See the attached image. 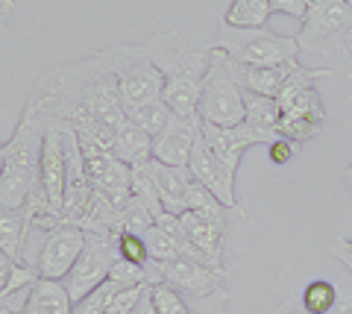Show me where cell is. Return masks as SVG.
<instances>
[{"mask_svg":"<svg viewBox=\"0 0 352 314\" xmlns=\"http://www.w3.org/2000/svg\"><path fill=\"white\" fill-rule=\"evenodd\" d=\"M285 314H311V311H308V309H302V306H291V309L285 311Z\"/></svg>","mask_w":352,"mask_h":314,"instance_id":"cell-33","label":"cell"},{"mask_svg":"<svg viewBox=\"0 0 352 314\" xmlns=\"http://www.w3.org/2000/svg\"><path fill=\"white\" fill-rule=\"evenodd\" d=\"M214 50H223L229 59L247 68H267L300 59V41L296 36H282L267 27H232L220 18L217 36L212 41Z\"/></svg>","mask_w":352,"mask_h":314,"instance_id":"cell-3","label":"cell"},{"mask_svg":"<svg viewBox=\"0 0 352 314\" xmlns=\"http://www.w3.org/2000/svg\"><path fill=\"white\" fill-rule=\"evenodd\" d=\"M335 71L329 68H300L294 71V77L285 82V89L279 91V109H282V121H279V135L291 138V142H311L314 135H320L323 121H326V109L323 100L317 94L314 80L320 77H332Z\"/></svg>","mask_w":352,"mask_h":314,"instance_id":"cell-2","label":"cell"},{"mask_svg":"<svg viewBox=\"0 0 352 314\" xmlns=\"http://www.w3.org/2000/svg\"><path fill=\"white\" fill-rule=\"evenodd\" d=\"M329 253H332L335 258H340V265H344L349 273H352V238H338V241L329 244Z\"/></svg>","mask_w":352,"mask_h":314,"instance_id":"cell-31","label":"cell"},{"mask_svg":"<svg viewBox=\"0 0 352 314\" xmlns=\"http://www.w3.org/2000/svg\"><path fill=\"white\" fill-rule=\"evenodd\" d=\"M349 30H352V6L346 0H311L296 41H300V50L311 53V56L346 59Z\"/></svg>","mask_w":352,"mask_h":314,"instance_id":"cell-6","label":"cell"},{"mask_svg":"<svg viewBox=\"0 0 352 314\" xmlns=\"http://www.w3.org/2000/svg\"><path fill=\"white\" fill-rule=\"evenodd\" d=\"M279 121H282V109L276 97H264L256 91H244V124H250L258 133L276 138L279 135Z\"/></svg>","mask_w":352,"mask_h":314,"instance_id":"cell-18","label":"cell"},{"mask_svg":"<svg viewBox=\"0 0 352 314\" xmlns=\"http://www.w3.org/2000/svg\"><path fill=\"white\" fill-rule=\"evenodd\" d=\"M150 294H153V302H156L159 314H194L191 302L185 300L173 285H168V282L150 285Z\"/></svg>","mask_w":352,"mask_h":314,"instance_id":"cell-27","label":"cell"},{"mask_svg":"<svg viewBox=\"0 0 352 314\" xmlns=\"http://www.w3.org/2000/svg\"><path fill=\"white\" fill-rule=\"evenodd\" d=\"M118 247L115 235H100V232H88L85 250L80 256V262L74 265V270L65 276V288H68L71 300H82L85 294H91L97 285H103L112 267L118 262Z\"/></svg>","mask_w":352,"mask_h":314,"instance_id":"cell-8","label":"cell"},{"mask_svg":"<svg viewBox=\"0 0 352 314\" xmlns=\"http://www.w3.org/2000/svg\"><path fill=\"white\" fill-rule=\"evenodd\" d=\"M338 300H340V294H338L335 282H329V279H314V282L305 285L300 306L308 309L311 314H329V311L338 309Z\"/></svg>","mask_w":352,"mask_h":314,"instance_id":"cell-22","label":"cell"},{"mask_svg":"<svg viewBox=\"0 0 352 314\" xmlns=\"http://www.w3.org/2000/svg\"><path fill=\"white\" fill-rule=\"evenodd\" d=\"M150 226H156V214H153L138 197H129L126 205L120 209V229H129V232L144 235Z\"/></svg>","mask_w":352,"mask_h":314,"instance_id":"cell-26","label":"cell"},{"mask_svg":"<svg viewBox=\"0 0 352 314\" xmlns=\"http://www.w3.org/2000/svg\"><path fill=\"white\" fill-rule=\"evenodd\" d=\"M74 300L62 279H38L30 288V300L24 314H71Z\"/></svg>","mask_w":352,"mask_h":314,"instance_id":"cell-16","label":"cell"},{"mask_svg":"<svg viewBox=\"0 0 352 314\" xmlns=\"http://www.w3.org/2000/svg\"><path fill=\"white\" fill-rule=\"evenodd\" d=\"M197 117L214 126L244 124V85H241V65L229 59L223 50L212 47V65L203 80Z\"/></svg>","mask_w":352,"mask_h":314,"instance_id":"cell-4","label":"cell"},{"mask_svg":"<svg viewBox=\"0 0 352 314\" xmlns=\"http://www.w3.org/2000/svg\"><path fill=\"white\" fill-rule=\"evenodd\" d=\"M188 170L191 177L206 186L208 191L214 194L220 203H226L229 209H238V197H235V177L223 168V161L214 156V150L208 147L206 135H203V126H200V135L194 142V150H191V161H188Z\"/></svg>","mask_w":352,"mask_h":314,"instance_id":"cell-10","label":"cell"},{"mask_svg":"<svg viewBox=\"0 0 352 314\" xmlns=\"http://www.w3.org/2000/svg\"><path fill=\"white\" fill-rule=\"evenodd\" d=\"M144 45L164 80H206L208 65H212V45L194 47L179 32H156Z\"/></svg>","mask_w":352,"mask_h":314,"instance_id":"cell-7","label":"cell"},{"mask_svg":"<svg viewBox=\"0 0 352 314\" xmlns=\"http://www.w3.org/2000/svg\"><path fill=\"white\" fill-rule=\"evenodd\" d=\"M153 177L159 186V197L168 214H185L188 212V191H191V170L188 168H176V165H164V161H150Z\"/></svg>","mask_w":352,"mask_h":314,"instance_id":"cell-14","label":"cell"},{"mask_svg":"<svg viewBox=\"0 0 352 314\" xmlns=\"http://www.w3.org/2000/svg\"><path fill=\"white\" fill-rule=\"evenodd\" d=\"M188 212H194V214H200V218L217 223L220 229L229 235V212H235V209H229L226 203H220L212 191L194 179L191 191H188Z\"/></svg>","mask_w":352,"mask_h":314,"instance_id":"cell-20","label":"cell"},{"mask_svg":"<svg viewBox=\"0 0 352 314\" xmlns=\"http://www.w3.org/2000/svg\"><path fill=\"white\" fill-rule=\"evenodd\" d=\"M203 121L200 117H179L173 115L168 126L153 138V159L164 161V165H176V168H188L191 161V150L194 142L200 135Z\"/></svg>","mask_w":352,"mask_h":314,"instance_id":"cell-12","label":"cell"},{"mask_svg":"<svg viewBox=\"0 0 352 314\" xmlns=\"http://www.w3.org/2000/svg\"><path fill=\"white\" fill-rule=\"evenodd\" d=\"M44 129L38 121L21 112L12 138L0 147V209H24L41 177Z\"/></svg>","mask_w":352,"mask_h":314,"instance_id":"cell-1","label":"cell"},{"mask_svg":"<svg viewBox=\"0 0 352 314\" xmlns=\"http://www.w3.org/2000/svg\"><path fill=\"white\" fill-rule=\"evenodd\" d=\"M115 247H118V256L124 258V262H132V265H150L153 262L144 235H138V232L118 229L115 232Z\"/></svg>","mask_w":352,"mask_h":314,"instance_id":"cell-24","label":"cell"},{"mask_svg":"<svg viewBox=\"0 0 352 314\" xmlns=\"http://www.w3.org/2000/svg\"><path fill=\"white\" fill-rule=\"evenodd\" d=\"M308 6H311V0H270L273 15H288V18H296V21L305 18Z\"/></svg>","mask_w":352,"mask_h":314,"instance_id":"cell-30","label":"cell"},{"mask_svg":"<svg viewBox=\"0 0 352 314\" xmlns=\"http://www.w3.org/2000/svg\"><path fill=\"white\" fill-rule=\"evenodd\" d=\"M38 270L36 267H27V265H15V270L9 273L3 282H0V297H9V294H18V291H27L38 282Z\"/></svg>","mask_w":352,"mask_h":314,"instance_id":"cell-28","label":"cell"},{"mask_svg":"<svg viewBox=\"0 0 352 314\" xmlns=\"http://www.w3.org/2000/svg\"><path fill=\"white\" fill-rule=\"evenodd\" d=\"M270 15H273L270 0H232L223 21L232 27H264Z\"/></svg>","mask_w":352,"mask_h":314,"instance_id":"cell-21","label":"cell"},{"mask_svg":"<svg viewBox=\"0 0 352 314\" xmlns=\"http://www.w3.org/2000/svg\"><path fill=\"white\" fill-rule=\"evenodd\" d=\"M27 229H30L27 209H0V253L21 262Z\"/></svg>","mask_w":352,"mask_h":314,"instance_id":"cell-19","label":"cell"},{"mask_svg":"<svg viewBox=\"0 0 352 314\" xmlns=\"http://www.w3.org/2000/svg\"><path fill=\"white\" fill-rule=\"evenodd\" d=\"M203 135L208 147L214 150V156L223 161V168L232 173H238V161L244 156V150L252 144H270L273 138L252 129L250 124H238V126H214V124H203Z\"/></svg>","mask_w":352,"mask_h":314,"instance_id":"cell-11","label":"cell"},{"mask_svg":"<svg viewBox=\"0 0 352 314\" xmlns=\"http://www.w3.org/2000/svg\"><path fill=\"white\" fill-rule=\"evenodd\" d=\"M132 314H159V311H156V302H153V294H150V285H147L144 294H141L138 306L132 309Z\"/></svg>","mask_w":352,"mask_h":314,"instance_id":"cell-32","label":"cell"},{"mask_svg":"<svg viewBox=\"0 0 352 314\" xmlns=\"http://www.w3.org/2000/svg\"><path fill=\"white\" fill-rule=\"evenodd\" d=\"M112 153L124 161V165L135 168V165H144V161L153 159V135L144 133L141 126H135L126 117V124L115 133V142H112Z\"/></svg>","mask_w":352,"mask_h":314,"instance_id":"cell-17","label":"cell"},{"mask_svg":"<svg viewBox=\"0 0 352 314\" xmlns=\"http://www.w3.org/2000/svg\"><path fill=\"white\" fill-rule=\"evenodd\" d=\"M85 241H88L85 229H80V226H74V223H59L41 247V256H38V265H36L38 276L41 279H62L65 282V276H68L74 270V265L80 262Z\"/></svg>","mask_w":352,"mask_h":314,"instance_id":"cell-9","label":"cell"},{"mask_svg":"<svg viewBox=\"0 0 352 314\" xmlns=\"http://www.w3.org/2000/svg\"><path fill=\"white\" fill-rule=\"evenodd\" d=\"M118 291H120V285L112 282V279H106V282H103V285H97L91 294H85L82 300H76L71 314H106L109 306H112V300H115Z\"/></svg>","mask_w":352,"mask_h":314,"instance_id":"cell-25","label":"cell"},{"mask_svg":"<svg viewBox=\"0 0 352 314\" xmlns=\"http://www.w3.org/2000/svg\"><path fill=\"white\" fill-rule=\"evenodd\" d=\"M126 117L135 126H141L144 133H150L153 138H156L164 126H168V121L173 117V112L164 106L162 100H156V103H144V106H138V109H129L126 112Z\"/></svg>","mask_w":352,"mask_h":314,"instance_id":"cell-23","label":"cell"},{"mask_svg":"<svg viewBox=\"0 0 352 314\" xmlns=\"http://www.w3.org/2000/svg\"><path fill=\"white\" fill-rule=\"evenodd\" d=\"M267 159H270V165H276V168L291 165L296 159V142H291V138H285V135H276L267 144Z\"/></svg>","mask_w":352,"mask_h":314,"instance_id":"cell-29","label":"cell"},{"mask_svg":"<svg viewBox=\"0 0 352 314\" xmlns=\"http://www.w3.org/2000/svg\"><path fill=\"white\" fill-rule=\"evenodd\" d=\"M100 53L109 65V71L118 77L126 112L138 109V106H144V103L162 100L164 74L156 68V62H153L144 41H141V45H118V47H109Z\"/></svg>","mask_w":352,"mask_h":314,"instance_id":"cell-5","label":"cell"},{"mask_svg":"<svg viewBox=\"0 0 352 314\" xmlns=\"http://www.w3.org/2000/svg\"><path fill=\"white\" fill-rule=\"evenodd\" d=\"M296 68H300V59L285 62V65H267V68H247V65H241V85H244V91L279 97V91L294 77Z\"/></svg>","mask_w":352,"mask_h":314,"instance_id":"cell-15","label":"cell"},{"mask_svg":"<svg viewBox=\"0 0 352 314\" xmlns=\"http://www.w3.org/2000/svg\"><path fill=\"white\" fill-rule=\"evenodd\" d=\"M41 188L47 194L50 205L62 214L65 205V186H68V156H65V129L47 126L41 150Z\"/></svg>","mask_w":352,"mask_h":314,"instance_id":"cell-13","label":"cell"},{"mask_svg":"<svg viewBox=\"0 0 352 314\" xmlns=\"http://www.w3.org/2000/svg\"><path fill=\"white\" fill-rule=\"evenodd\" d=\"M346 3H349V6H352V0H346Z\"/></svg>","mask_w":352,"mask_h":314,"instance_id":"cell-35","label":"cell"},{"mask_svg":"<svg viewBox=\"0 0 352 314\" xmlns=\"http://www.w3.org/2000/svg\"><path fill=\"white\" fill-rule=\"evenodd\" d=\"M344 182H346V186H352V161H349L346 170H344Z\"/></svg>","mask_w":352,"mask_h":314,"instance_id":"cell-34","label":"cell"},{"mask_svg":"<svg viewBox=\"0 0 352 314\" xmlns=\"http://www.w3.org/2000/svg\"><path fill=\"white\" fill-rule=\"evenodd\" d=\"M349 191H352V186H349Z\"/></svg>","mask_w":352,"mask_h":314,"instance_id":"cell-36","label":"cell"}]
</instances>
